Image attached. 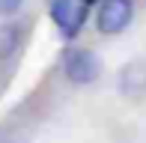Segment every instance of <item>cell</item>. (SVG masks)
<instances>
[{
    "label": "cell",
    "instance_id": "6da1fadb",
    "mask_svg": "<svg viewBox=\"0 0 146 143\" xmlns=\"http://www.w3.org/2000/svg\"><path fill=\"white\" fill-rule=\"evenodd\" d=\"M87 9L81 0H51L48 3V12H51V21L57 24L60 36L63 39H75L81 33L84 21H87Z\"/></svg>",
    "mask_w": 146,
    "mask_h": 143
},
{
    "label": "cell",
    "instance_id": "7a4b0ae2",
    "mask_svg": "<svg viewBox=\"0 0 146 143\" xmlns=\"http://www.w3.org/2000/svg\"><path fill=\"white\" fill-rule=\"evenodd\" d=\"M63 66H66V77H69L72 83H78V87L92 83L102 75V60H98V54L90 51V48H72L69 54H66Z\"/></svg>",
    "mask_w": 146,
    "mask_h": 143
},
{
    "label": "cell",
    "instance_id": "3957f363",
    "mask_svg": "<svg viewBox=\"0 0 146 143\" xmlns=\"http://www.w3.org/2000/svg\"><path fill=\"white\" fill-rule=\"evenodd\" d=\"M131 18H134V3L131 0H102L98 15H96V27L104 36H116L131 24Z\"/></svg>",
    "mask_w": 146,
    "mask_h": 143
},
{
    "label": "cell",
    "instance_id": "277c9868",
    "mask_svg": "<svg viewBox=\"0 0 146 143\" xmlns=\"http://www.w3.org/2000/svg\"><path fill=\"white\" fill-rule=\"evenodd\" d=\"M119 87H122V93H128V95H140L146 89V69L140 63H131L128 69H122Z\"/></svg>",
    "mask_w": 146,
    "mask_h": 143
},
{
    "label": "cell",
    "instance_id": "5b68a950",
    "mask_svg": "<svg viewBox=\"0 0 146 143\" xmlns=\"http://www.w3.org/2000/svg\"><path fill=\"white\" fill-rule=\"evenodd\" d=\"M21 48V30L15 24H0V60L12 57Z\"/></svg>",
    "mask_w": 146,
    "mask_h": 143
},
{
    "label": "cell",
    "instance_id": "8992f818",
    "mask_svg": "<svg viewBox=\"0 0 146 143\" xmlns=\"http://www.w3.org/2000/svg\"><path fill=\"white\" fill-rule=\"evenodd\" d=\"M21 3H24V0H0V15H15V12L18 9H21Z\"/></svg>",
    "mask_w": 146,
    "mask_h": 143
},
{
    "label": "cell",
    "instance_id": "52a82bcc",
    "mask_svg": "<svg viewBox=\"0 0 146 143\" xmlns=\"http://www.w3.org/2000/svg\"><path fill=\"white\" fill-rule=\"evenodd\" d=\"M81 3H84V6H92V3H98V0H81Z\"/></svg>",
    "mask_w": 146,
    "mask_h": 143
}]
</instances>
